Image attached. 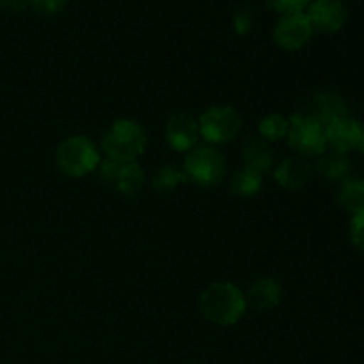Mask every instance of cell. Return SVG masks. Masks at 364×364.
I'll use <instances>...</instances> for the list:
<instances>
[{
    "label": "cell",
    "instance_id": "3",
    "mask_svg": "<svg viewBox=\"0 0 364 364\" xmlns=\"http://www.w3.org/2000/svg\"><path fill=\"white\" fill-rule=\"evenodd\" d=\"M60 173L71 178H80L92 173L100 164L98 149L87 137H70L59 146L55 155Z\"/></svg>",
    "mask_w": 364,
    "mask_h": 364
},
{
    "label": "cell",
    "instance_id": "9",
    "mask_svg": "<svg viewBox=\"0 0 364 364\" xmlns=\"http://www.w3.org/2000/svg\"><path fill=\"white\" fill-rule=\"evenodd\" d=\"M306 14L313 28L322 32L340 31L347 21V9L340 0H311Z\"/></svg>",
    "mask_w": 364,
    "mask_h": 364
},
{
    "label": "cell",
    "instance_id": "14",
    "mask_svg": "<svg viewBox=\"0 0 364 364\" xmlns=\"http://www.w3.org/2000/svg\"><path fill=\"white\" fill-rule=\"evenodd\" d=\"M281 284L272 277H263V279L255 281L245 295V302L256 311H267L279 304L281 301Z\"/></svg>",
    "mask_w": 364,
    "mask_h": 364
},
{
    "label": "cell",
    "instance_id": "6",
    "mask_svg": "<svg viewBox=\"0 0 364 364\" xmlns=\"http://www.w3.org/2000/svg\"><path fill=\"white\" fill-rule=\"evenodd\" d=\"M242 127L238 112L231 107L217 105L206 110L199 119V134L212 144H224L237 137Z\"/></svg>",
    "mask_w": 364,
    "mask_h": 364
},
{
    "label": "cell",
    "instance_id": "12",
    "mask_svg": "<svg viewBox=\"0 0 364 364\" xmlns=\"http://www.w3.org/2000/svg\"><path fill=\"white\" fill-rule=\"evenodd\" d=\"M313 167L306 162L302 156H290L284 159L279 166L276 167V180L277 183L288 191H299L311 180Z\"/></svg>",
    "mask_w": 364,
    "mask_h": 364
},
{
    "label": "cell",
    "instance_id": "26",
    "mask_svg": "<svg viewBox=\"0 0 364 364\" xmlns=\"http://www.w3.org/2000/svg\"><path fill=\"white\" fill-rule=\"evenodd\" d=\"M358 151L364 153V124H361V134H359V141H358Z\"/></svg>",
    "mask_w": 364,
    "mask_h": 364
},
{
    "label": "cell",
    "instance_id": "8",
    "mask_svg": "<svg viewBox=\"0 0 364 364\" xmlns=\"http://www.w3.org/2000/svg\"><path fill=\"white\" fill-rule=\"evenodd\" d=\"M313 25L309 21L306 11H295V13H287L277 20L274 27V41L283 50L302 48L313 36Z\"/></svg>",
    "mask_w": 364,
    "mask_h": 364
},
{
    "label": "cell",
    "instance_id": "21",
    "mask_svg": "<svg viewBox=\"0 0 364 364\" xmlns=\"http://www.w3.org/2000/svg\"><path fill=\"white\" fill-rule=\"evenodd\" d=\"M267 6L272 7L277 13H295V11H304L311 4V0H265Z\"/></svg>",
    "mask_w": 364,
    "mask_h": 364
},
{
    "label": "cell",
    "instance_id": "25",
    "mask_svg": "<svg viewBox=\"0 0 364 364\" xmlns=\"http://www.w3.org/2000/svg\"><path fill=\"white\" fill-rule=\"evenodd\" d=\"M28 0H0V9L9 11V13H18L27 6Z\"/></svg>",
    "mask_w": 364,
    "mask_h": 364
},
{
    "label": "cell",
    "instance_id": "2",
    "mask_svg": "<svg viewBox=\"0 0 364 364\" xmlns=\"http://www.w3.org/2000/svg\"><path fill=\"white\" fill-rule=\"evenodd\" d=\"M102 148L110 160L116 162H135L146 148V132L132 119H117L105 132Z\"/></svg>",
    "mask_w": 364,
    "mask_h": 364
},
{
    "label": "cell",
    "instance_id": "10",
    "mask_svg": "<svg viewBox=\"0 0 364 364\" xmlns=\"http://www.w3.org/2000/svg\"><path fill=\"white\" fill-rule=\"evenodd\" d=\"M167 141L176 151H187L198 142L199 123L191 114L178 112L167 123Z\"/></svg>",
    "mask_w": 364,
    "mask_h": 364
},
{
    "label": "cell",
    "instance_id": "17",
    "mask_svg": "<svg viewBox=\"0 0 364 364\" xmlns=\"http://www.w3.org/2000/svg\"><path fill=\"white\" fill-rule=\"evenodd\" d=\"M340 205L352 215L364 212V180L363 178H347L340 188Z\"/></svg>",
    "mask_w": 364,
    "mask_h": 364
},
{
    "label": "cell",
    "instance_id": "23",
    "mask_svg": "<svg viewBox=\"0 0 364 364\" xmlns=\"http://www.w3.org/2000/svg\"><path fill=\"white\" fill-rule=\"evenodd\" d=\"M350 238L352 244L364 252V212L352 217L350 223Z\"/></svg>",
    "mask_w": 364,
    "mask_h": 364
},
{
    "label": "cell",
    "instance_id": "16",
    "mask_svg": "<svg viewBox=\"0 0 364 364\" xmlns=\"http://www.w3.org/2000/svg\"><path fill=\"white\" fill-rule=\"evenodd\" d=\"M316 171L322 174L326 180L329 181H340L345 180V176L350 171V162H348L347 155L340 151H329L322 153L318 164H316Z\"/></svg>",
    "mask_w": 364,
    "mask_h": 364
},
{
    "label": "cell",
    "instance_id": "18",
    "mask_svg": "<svg viewBox=\"0 0 364 364\" xmlns=\"http://www.w3.org/2000/svg\"><path fill=\"white\" fill-rule=\"evenodd\" d=\"M259 188H262V174L247 169V167L237 171L230 183L231 194L237 196V198H252V196L258 194Z\"/></svg>",
    "mask_w": 364,
    "mask_h": 364
},
{
    "label": "cell",
    "instance_id": "5",
    "mask_svg": "<svg viewBox=\"0 0 364 364\" xmlns=\"http://www.w3.org/2000/svg\"><path fill=\"white\" fill-rule=\"evenodd\" d=\"M288 142L304 156L322 155L327 148L326 130L306 114H295L288 123Z\"/></svg>",
    "mask_w": 364,
    "mask_h": 364
},
{
    "label": "cell",
    "instance_id": "13",
    "mask_svg": "<svg viewBox=\"0 0 364 364\" xmlns=\"http://www.w3.org/2000/svg\"><path fill=\"white\" fill-rule=\"evenodd\" d=\"M306 116H309L326 128L327 124L334 123L341 117H347V105H345L340 96L331 95V92H320L311 100L309 112Z\"/></svg>",
    "mask_w": 364,
    "mask_h": 364
},
{
    "label": "cell",
    "instance_id": "22",
    "mask_svg": "<svg viewBox=\"0 0 364 364\" xmlns=\"http://www.w3.org/2000/svg\"><path fill=\"white\" fill-rule=\"evenodd\" d=\"M32 6V9L39 14H57L60 9H64V6L68 4V0H28Z\"/></svg>",
    "mask_w": 364,
    "mask_h": 364
},
{
    "label": "cell",
    "instance_id": "4",
    "mask_svg": "<svg viewBox=\"0 0 364 364\" xmlns=\"http://www.w3.org/2000/svg\"><path fill=\"white\" fill-rule=\"evenodd\" d=\"M183 171L188 181L199 187H213L226 174V160L215 148H198L187 155Z\"/></svg>",
    "mask_w": 364,
    "mask_h": 364
},
{
    "label": "cell",
    "instance_id": "7",
    "mask_svg": "<svg viewBox=\"0 0 364 364\" xmlns=\"http://www.w3.org/2000/svg\"><path fill=\"white\" fill-rule=\"evenodd\" d=\"M100 180L107 185H112L119 194L135 196L146 181V174L137 162H116L105 160L98 169Z\"/></svg>",
    "mask_w": 364,
    "mask_h": 364
},
{
    "label": "cell",
    "instance_id": "24",
    "mask_svg": "<svg viewBox=\"0 0 364 364\" xmlns=\"http://www.w3.org/2000/svg\"><path fill=\"white\" fill-rule=\"evenodd\" d=\"M251 14L247 13V11H238L237 16H235V31L238 32V34H245V32L251 28Z\"/></svg>",
    "mask_w": 364,
    "mask_h": 364
},
{
    "label": "cell",
    "instance_id": "19",
    "mask_svg": "<svg viewBox=\"0 0 364 364\" xmlns=\"http://www.w3.org/2000/svg\"><path fill=\"white\" fill-rule=\"evenodd\" d=\"M151 183L159 192H169L176 188L178 185L188 183V178L185 171L178 166H164L156 171Z\"/></svg>",
    "mask_w": 364,
    "mask_h": 364
},
{
    "label": "cell",
    "instance_id": "15",
    "mask_svg": "<svg viewBox=\"0 0 364 364\" xmlns=\"http://www.w3.org/2000/svg\"><path fill=\"white\" fill-rule=\"evenodd\" d=\"M242 159H244L245 167L256 171L258 174H265L272 169V149L267 144L265 139L262 137H249L242 146Z\"/></svg>",
    "mask_w": 364,
    "mask_h": 364
},
{
    "label": "cell",
    "instance_id": "11",
    "mask_svg": "<svg viewBox=\"0 0 364 364\" xmlns=\"http://www.w3.org/2000/svg\"><path fill=\"white\" fill-rule=\"evenodd\" d=\"M326 141L334 151L347 153L350 149L358 148L359 134H361V124L350 117H341L334 123L327 124L326 128Z\"/></svg>",
    "mask_w": 364,
    "mask_h": 364
},
{
    "label": "cell",
    "instance_id": "20",
    "mask_svg": "<svg viewBox=\"0 0 364 364\" xmlns=\"http://www.w3.org/2000/svg\"><path fill=\"white\" fill-rule=\"evenodd\" d=\"M259 135L265 141H279L284 135H288V121L279 114L263 117L259 123Z\"/></svg>",
    "mask_w": 364,
    "mask_h": 364
},
{
    "label": "cell",
    "instance_id": "1",
    "mask_svg": "<svg viewBox=\"0 0 364 364\" xmlns=\"http://www.w3.org/2000/svg\"><path fill=\"white\" fill-rule=\"evenodd\" d=\"M245 308V295L231 283L210 284L199 297L203 316L217 326H233L242 318Z\"/></svg>",
    "mask_w": 364,
    "mask_h": 364
}]
</instances>
